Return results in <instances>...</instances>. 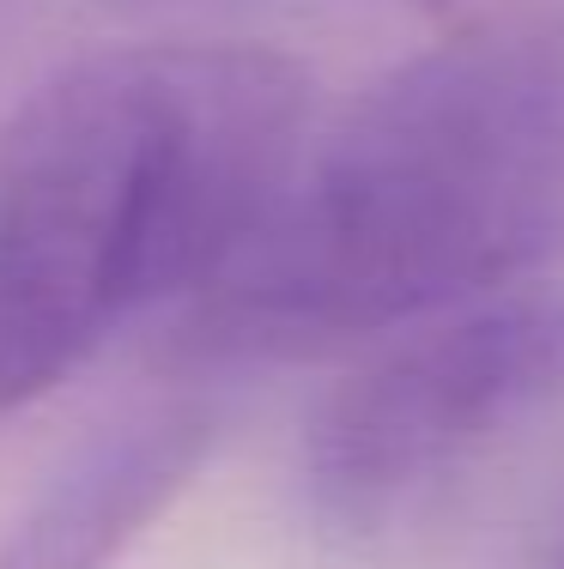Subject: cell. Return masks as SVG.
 I'll return each mask as SVG.
<instances>
[{
  "instance_id": "1",
  "label": "cell",
  "mask_w": 564,
  "mask_h": 569,
  "mask_svg": "<svg viewBox=\"0 0 564 569\" xmlns=\"http://www.w3.org/2000/svg\"><path fill=\"white\" fill-rule=\"evenodd\" d=\"M564 249V43L449 31L316 146L188 303L177 358L249 363L376 340L509 291Z\"/></svg>"
},
{
  "instance_id": "2",
  "label": "cell",
  "mask_w": 564,
  "mask_h": 569,
  "mask_svg": "<svg viewBox=\"0 0 564 569\" xmlns=\"http://www.w3.org/2000/svg\"><path fill=\"white\" fill-rule=\"evenodd\" d=\"M310 146V79L261 43H122L0 128V418L128 321L195 303Z\"/></svg>"
},
{
  "instance_id": "3",
  "label": "cell",
  "mask_w": 564,
  "mask_h": 569,
  "mask_svg": "<svg viewBox=\"0 0 564 569\" xmlns=\"http://www.w3.org/2000/svg\"><path fill=\"white\" fill-rule=\"evenodd\" d=\"M564 395V291L509 284L407 328L316 406L304 479L334 527H383Z\"/></svg>"
},
{
  "instance_id": "4",
  "label": "cell",
  "mask_w": 564,
  "mask_h": 569,
  "mask_svg": "<svg viewBox=\"0 0 564 569\" xmlns=\"http://www.w3.org/2000/svg\"><path fill=\"white\" fill-rule=\"evenodd\" d=\"M219 418L207 400H158L98 430L7 527L0 569H116L128 546L195 485Z\"/></svg>"
},
{
  "instance_id": "5",
  "label": "cell",
  "mask_w": 564,
  "mask_h": 569,
  "mask_svg": "<svg viewBox=\"0 0 564 569\" xmlns=\"http://www.w3.org/2000/svg\"><path fill=\"white\" fill-rule=\"evenodd\" d=\"M449 31H498L564 43V0H425Z\"/></svg>"
},
{
  "instance_id": "6",
  "label": "cell",
  "mask_w": 564,
  "mask_h": 569,
  "mask_svg": "<svg viewBox=\"0 0 564 569\" xmlns=\"http://www.w3.org/2000/svg\"><path fill=\"white\" fill-rule=\"evenodd\" d=\"M558 569H564V563H558Z\"/></svg>"
}]
</instances>
